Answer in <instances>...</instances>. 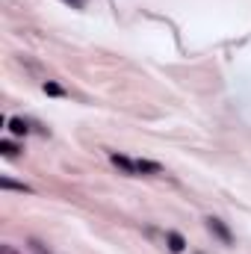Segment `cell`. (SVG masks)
I'll return each mask as SVG.
<instances>
[{"mask_svg": "<svg viewBox=\"0 0 251 254\" xmlns=\"http://www.w3.org/2000/svg\"><path fill=\"white\" fill-rule=\"evenodd\" d=\"M204 222H207V231H210L213 237H219L225 246H234V234H231V228H228L222 219H216V216H207Z\"/></svg>", "mask_w": 251, "mask_h": 254, "instance_id": "1", "label": "cell"}, {"mask_svg": "<svg viewBox=\"0 0 251 254\" xmlns=\"http://www.w3.org/2000/svg\"><path fill=\"white\" fill-rule=\"evenodd\" d=\"M107 154H110V163H113L122 175H127V178H136V160H130V157L119 154V151H107Z\"/></svg>", "mask_w": 251, "mask_h": 254, "instance_id": "2", "label": "cell"}, {"mask_svg": "<svg viewBox=\"0 0 251 254\" xmlns=\"http://www.w3.org/2000/svg\"><path fill=\"white\" fill-rule=\"evenodd\" d=\"M166 246H169L172 254H181L187 249V240H184V234H178V231H166Z\"/></svg>", "mask_w": 251, "mask_h": 254, "instance_id": "3", "label": "cell"}, {"mask_svg": "<svg viewBox=\"0 0 251 254\" xmlns=\"http://www.w3.org/2000/svg\"><path fill=\"white\" fill-rule=\"evenodd\" d=\"M136 175H163V166L154 160H136Z\"/></svg>", "mask_w": 251, "mask_h": 254, "instance_id": "4", "label": "cell"}, {"mask_svg": "<svg viewBox=\"0 0 251 254\" xmlns=\"http://www.w3.org/2000/svg\"><path fill=\"white\" fill-rule=\"evenodd\" d=\"M6 125H9V130H12L15 136H27V133H30V125H27L24 119H18V116H12Z\"/></svg>", "mask_w": 251, "mask_h": 254, "instance_id": "5", "label": "cell"}, {"mask_svg": "<svg viewBox=\"0 0 251 254\" xmlns=\"http://www.w3.org/2000/svg\"><path fill=\"white\" fill-rule=\"evenodd\" d=\"M42 89H45V95H54V98H63L65 95V89L60 86V83H54V80H45Z\"/></svg>", "mask_w": 251, "mask_h": 254, "instance_id": "6", "label": "cell"}, {"mask_svg": "<svg viewBox=\"0 0 251 254\" xmlns=\"http://www.w3.org/2000/svg\"><path fill=\"white\" fill-rule=\"evenodd\" d=\"M0 151H3V157H18V151H21V148H18L15 142L3 139V142H0Z\"/></svg>", "mask_w": 251, "mask_h": 254, "instance_id": "7", "label": "cell"}, {"mask_svg": "<svg viewBox=\"0 0 251 254\" xmlns=\"http://www.w3.org/2000/svg\"><path fill=\"white\" fill-rule=\"evenodd\" d=\"M0 187H3V190H18V192H30V187H24V184H15V181H9V178H0Z\"/></svg>", "mask_w": 251, "mask_h": 254, "instance_id": "8", "label": "cell"}, {"mask_svg": "<svg viewBox=\"0 0 251 254\" xmlns=\"http://www.w3.org/2000/svg\"><path fill=\"white\" fill-rule=\"evenodd\" d=\"M0 254H18L12 246H0Z\"/></svg>", "mask_w": 251, "mask_h": 254, "instance_id": "9", "label": "cell"}, {"mask_svg": "<svg viewBox=\"0 0 251 254\" xmlns=\"http://www.w3.org/2000/svg\"><path fill=\"white\" fill-rule=\"evenodd\" d=\"M33 249H36V252H39V254H48V252H45V249H42V246H39V243H33Z\"/></svg>", "mask_w": 251, "mask_h": 254, "instance_id": "10", "label": "cell"}]
</instances>
